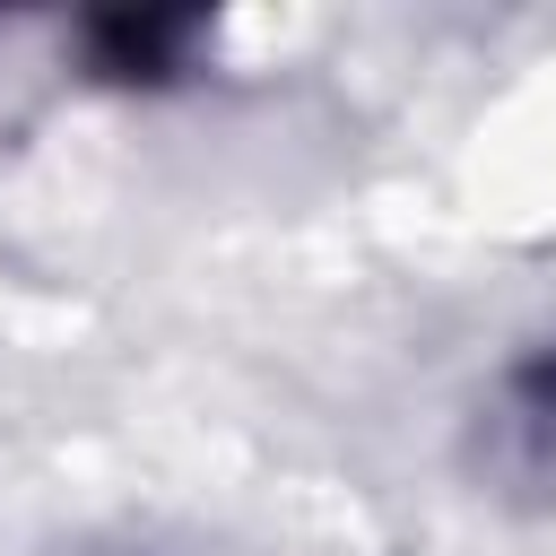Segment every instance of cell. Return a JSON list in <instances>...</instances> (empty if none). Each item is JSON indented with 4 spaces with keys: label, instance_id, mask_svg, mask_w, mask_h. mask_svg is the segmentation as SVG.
<instances>
[{
    "label": "cell",
    "instance_id": "cell-1",
    "mask_svg": "<svg viewBox=\"0 0 556 556\" xmlns=\"http://www.w3.org/2000/svg\"><path fill=\"white\" fill-rule=\"evenodd\" d=\"M208 43V9H96L78 26V52L113 87H174Z\"/></svg>",
    "mask_w": 556,
    "mask_h": 556
}]
</instances>
